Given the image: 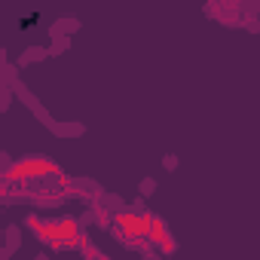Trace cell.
<instances>
[{
  "instance_id": "277c9868",
  "label": "cell",
  "mask_w": 260,
  "mask_h": 260,
  "mask_svg": "<svg viewBox=\"0 0 260 260\" xmlns=\"http://www.w3.org/2000/svg\"><path fill=\"white\" fill-rule=\"evenodd\" d=\"M150 236L159 242V248H166V251H172V239L166 236V226H162V220H156L153 217V230H150Z\"/></svg>"
},
{
  "instance_id": "6da1fadb",
  "label": "cell",
  "mask_w": 260,
  "mask_h": 260,
  "mask_svg": "<svg viewBox=\"0 0 260 260\" xmlns=\"http://www.w3.org/2000/svg\"><path fill=\"white\" fill-rule=\"evenodd\" d=\"M58 169H55V162H49V159H43V156H28V159H22V162H16V169L7 175V181H25V178H49V175H55Z\"/></svg>"
},
{
  "instance_id": "3957f363",
  "label": "cell",
  "mask_w": 260,
  "mask_h": 260,
  "mask_svg": "<svg viewBox=\"0 0 260 260\" xmlns=\"http://www.w3.org/2000/svg\"><path fill=\"white\" fill-rule=\"evenodd\" d=\"M28 223H31V230H34L43 242H49V245H55V248H61V245H64V236H61L58 220H55V223H43L40 217H31Z\"/></svg>"
},
{
  "instance_id": "7a4b0ae2",
  "label": "cell",
  "mask_w": 260,
  "mask_h": 260,
  "mask_svg": "<svg viewBox=\"0 0 260 260\" xmlns=\"http://www.w3.org/2000/svg\"><path fill=\"white\" fill-rule=\"evenodd\" d=\"M116 226L125 239H147L153 230V217L150 214H135V211H125L116 217Z\"/></svg>"
}]
</instances>
